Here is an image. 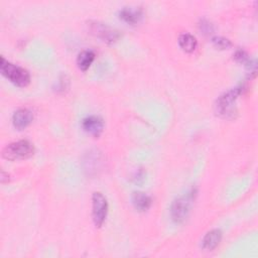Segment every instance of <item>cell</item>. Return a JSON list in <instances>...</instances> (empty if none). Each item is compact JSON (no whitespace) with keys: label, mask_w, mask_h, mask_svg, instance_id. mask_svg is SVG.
<instances>
[{"label":"cell","mask_w":258,"mask_h":258,"mask_svg":"<svg viewBox=\"0 0 258 258\" xmlns=\"http://www.w3.org/2000/svg\"><path fill=\"white\" fill-rule=\"evenodd\" d=\"M83 129L90 135L98 137L104 129V121L99 116H88L82 122Z\"/></svg>","instance_id":"obj_7"},{"label":"cell","mask_w":258,"mask_h":258,"mask_svg":"<svg viewBox=\"0 0 258 258\" xmlns=\"http://www.w3.org/2000/svg\"><path fill=\"white\" fill-rule=\"evenodd\" d=\"M131 201L138 212H146L152 204L150 196L143 191H134L131 196Z\"/></svg>","instance_id":"obj_11"},{"label":"cell","mask_w":258,"mask_h":258,"mask_svg":"<svg viewBox=\"0 0 258 258\" xmlns=\"http://www.w3.org/2000/svg\"><path fill=\"white\" fill-rule=\"evenodd\" d=\"M95 59V52L91 49L82 50L77 57V64L81 71H87Z\"/></svg>","instance_id":"obj_13"},{"label":"cell","mask_w":258,"mask_h":258,"mask_svg":"<svg viewBox=\"0 0 258 258\" xmlns=\"http://www.w3.org/2000/svg\"><path fill=\"white\" fill-rule=\"evenodd\" d=\"M119 17L124 22L134 25L138 23L143 17V10L140 7L126 6L119 11Z\"/></svg>","instance_id":"obj_8"},{"label":"cell","mask_w":258,"mask_h":258,"mask_svg":"<svg viewBox=\"0 0 258 258\" xmlns=\"http://www.w3.org/2000/svg\"><path fill=\"white\" fill-rule=\"evenodd\" d=\"M0 71L1 74L15 86L26 87L30 83V75L28 71L17 64L9 62L3 56H1Z\"/></svg>","instance_id":"obj_3"},{"label":"cell","mask_w":258,"mask_h":258,"mask_svg":"<svg viewBox=\"0 0 258 258\" xmlns=\"http://www.w3.org/2000/svg\"><path fill=\"white\" fill-rule=\"evenodd\" d=\"M244 87L238 86L235 87L224 94H222L216 101L215 108L217 114L224 118H232L236 114V101L239 96L243 93Z\"/></svg>","instance_id":"obj_1"},{"label":"cell","mask_w":258,"mask_h":258,"mask_svg":"<svg viewBox=\"0 0 258 258\" xmlns=\"http://www.w3.org/2000/svg\"><path fill=\"white\" fill-rule=\"evenodd\" d=\"M196 196V188H190L186 194L179 196L172 202L170 206V217L174 223H182L187 218Z\"/></svg>","instance_id":"obj_2"},{"label":"cell","mask_w":258,"mask_h":258,"mask_svg":"<svg viewBox=\"0 0 258 258\" xmlns=\"http://www.w3.org/2000/svg\"><path fill=\"white\" fill-rule=\"evenodd\" d=\"M32 119H33V115L31 111L26 108H20L16 110L12 115L13 126L18 130H22L26 128L31 123Z\"/></svg>","instance_id":"obj_9"},{"label":"cell","mask_w":258,"mask_h":258,"mask_svg":"<svg viewBox=\"0 0 258 258\" xmlns=\"http://www.w3.org/2000/svg\"><path fill=\"white\" fill-rule=\"evenodd\" d=\"M34 153V146L28 140H18L4 147L2 156L8 160L26 159Z\"/></svg>","instance_id":"obj_4"},{"label":"cell","mask_w":258,"mask_h":258,"mask_svg":"<svg viewBox=\"0 0 258 258\" xmlns=\"http://www.w3.org/2000/svg\"><path fill=\"white\" fill-rule=\"evenodd\" d=\"M199 28L200 30L205 34V35H208V34H211L213 31H214V25L207 19H202L199 23Z\"/></svg>","instance_id":"obj_16"},{"label":"cell","mask_w":258,"mask_h":258,"mask_svg":"<svg viewBox=\"0 0 258 258\" xmlns=\"http://www.w3.org/2000/svg\"><path fill=\"white\" fill-rule=\"evenodd\" d=\"M178 44L183 51L192 52L197 48L198 41H197V38L192 34H190L188 32H184L179 35Z\"/></svg>","instance_id":"obj_12"},{"label":"cell","mask_w":258,"mask_h":258,"mask_svg":"<svg viewBox=\"0 0 258 258\" xmlns=\"http://www.w3.org/2000/svg\"><path fill=\"white\" fill-rule=\"evenodd\" d=\"M222 240V232L219 229H213L209 231L202 240V247L205 250H214Z\"/></svg>","instance_id":"obj_10"},{"label":"cell","mask_w":258,"mask_h":258,"mask_svg":"<svg viewBox=\"0 0 258 258\" xmlns=\"http://www.w3.org/2000/svg\"><path fill=\"white\" fill-rule=\"evenodd\" d=\"M233 56H234L235 60L237 62H239V63H243V64L247 66L250 62V58H249L248 53L244 49H242V48L237 49L235 51V53L233 54Z\"/></svg>","instance_id":"obj_15"},{"label":"cell","mask_w":258,"mask_h":258,"mask_svg":"<svg viewBox=\"0 0 258 258\" xmlns=\"http://www.w3.org/2000/svg\"><path fill=\"white\" fill-rule=\"evenodd\" d=\"M145 176H146V173L143 169H138L134 174H133V177H132V180L135 182V183H142L144 180H145Z\"/></svg>","instance_id":"obj_17"},{"label":"cell","mask_w":258,"mask_h":258,"mask_svg":"<svg viewBox=\"0 0 258 258\" xmlns=\"http://www.w3.org/2000/svg\"><path fill=\"white\" fill-rule=\"evenodd\" d=\"M89 28L92 34H94L96 37L100 38L102 41L109 44L116 42L120 38L119 31L106 23L93 21L90 22Z\"/></svg>","instance_id":"obj_6"},{"label":"cell","mask_w":258,"mask_h":258,"mask_svg":"<svg viewBox=\"0 0 258 258\" xmlns=\"http://www.w3.org/2000/svg\"><path fill=\"white\" fill-rule=\"evenodd\" d=\"M212 42H213L214 46L219 49H227V48L231 47V45H232L231 40L224 36H214L212 38Z\"/></svg>","instance_id":"obj_14"},{"label":"cell","mask_w":258,"mask_h":258,"mask_svg":"<svg viewBox=\"0 0 258 258\" xmlns=\"http://www.w3.org/2000/svg\"><path fill=\"white\" fill-rule=\"evenodd\" d=\"M108 202L102 192L95 191L92 196V215L96 227L100 228L107 217Z\"/></svg>","instance_id":"obj_5"}]
</instances>
